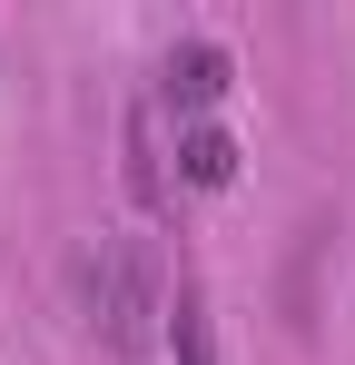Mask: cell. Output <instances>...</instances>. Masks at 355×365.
Here are the masks:
<instances>
[{
	"instance_id": "cell-1",
	"label": "cell",
	"mask_w": 355,
	"mask_h": 365,
	"mask_svg": "<svg viewBox=\"0 0 355 365\" xmlns=\"http://www.w3.org/2000/svg\"><path fill=\"white\" fill-rule=\"evenodd\" d=\"M217 89H227V50H207V40H187V50L168 60V99H178V109H207Z\"/></svg>"
},
{
	"instance_id": "cell-2",
	"label": "cell",
	"mask_w": 355,
	"mask_h": 365,
	"mask_svg": "<svg viewBox=\"0 0 355 365\" xmlns=\"http://www.w3.org/2000/svg\"><path fill=\"white\" fill-rule=\"evenodd\" d=\"M138 316H148V287H138V267H128V247H109V336H118V346L138 336Z\"/></svg>"
},
{
	"instance_id": "cell-3",
	"label": "cell",
	"mask_w": 355,
	"mask_h": 365,
	"mask_svg": "<svg viewBox=\"0 0 355 365\" xmlns=\"http://www.w3.org/2000/svg\"><path fill=\"white\" fill-rule=\"evenodd\" d=\"M178 168H187V187H227V178H237V148H227V128H197V138L178 148Z\"/></svg>"
},
{
	"instance_id": "cell-4",
	"label": "cell",
	"mask_w": 355,
	"mask_h": 365,
	"mask_svg": "<svg viewBox=\"0 0 355 365\" xmlns=\"http://www.w3.org/2000/svg\"><path fill=\"white\" fill-rule=\"evenodd\" d=\"M178 356H187V365H207V316H197L187 297H178Z\"/></svg>"
}]
</instances>
